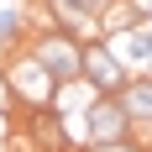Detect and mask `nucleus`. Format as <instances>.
<instances>
[{"mask_svg":"<svg viewBox=\"0 0 152 152\" xmlns=\"http://www.w3.org/2000/svg\"><path fill=\"white\" fill-rule=\"evenodd\" d=\"M137 26H142V31H152V0H147V5H137Z\"/></svg>","mask_w":152,"mask_h":152,"instance_id":"9d476101","label":"nucleus"},{"mask_svg":"<svg viewBox=\"0 0 152 152\" xmlns=\"http://www.w3.org/2000/svg\"><path fill=\"white\" fill-rule=\"evenodd\" d=\"M105 47L121 58V68L131 79H152V31L131 26V31H121V37H105Z\"/></svg>","mask_w":152,"mask_h":152,"instance_id":"423d86ee","label":"nucleus"},{"mask_svg":"<svg viewBox=\"0 0 152 152\" xmlns=\"http://www.w3.org/2000/svg\"><path fill=\"white\" fill-rule=\"evenodd\" d=\"M89 152H147V147H137V142H115V147H89Z\"/></svg>","mask_w":152,"mask_h":152,"instance_id":"9b49d317","label":"nucleus"},{"mask_svg":"<svg viewBox=\"0 0 152 152\" xmlns=\"http://www.w3.org/2000/svg\"><path fill=\"white\" fill-rule=\"evenodd\" d=\"M0 115L5 121L16 115V89H11V79H5V63H0Z\"/></svg>","mask_w":152,"mask_h":152,"instance_id":"1a4fd4ad","label":"nucleus"},{"mask_svg":"<svg viewBox=\"0 0 152 152\" xmlns=\"http://www.w3.org/2000/svg\"><path fill=\"white\" fill-rule=\"evenodd\" d=\"M31 31H37V21H31V5H0V47H21L31 42Z\"/></svg>","mask_w":152,"mask_h":152,"instance_id":"0eeeda50","label":"nucleus"},{"mask_svg":"<svg viewBox=\"0 0 152 152\" xmlns=\"http://www.w3.org/2000/svg\"><path fill=\"white\" fill-rule=\"evenodd\" d=\"M84 84H89L100 100H121V94L131 89V74L121 68V58H115L105 42H94V47H84Z\"/></svg>","mask_w":152,"mask_h":152,"instance_id":"20e7f679","label":"nucleus"},{"mask_svg":"<svg viewBox=\"0 0 152 152\" xmlns=\"http://www.w3.org/2000/svg\"><path fill=\"white\" fill-rule=\"evenodd\" d=\"M5 79H11V89H16V105H26V110H47V105H53V94H58L53 74L31 58L26 47H21L16 58H5Z\"/></svg>","mask_w":152,"mask_h":152,"instance_id":"f03ea898","label":"nucleus"},{"mask_svg":"<svg viewBox=\"0 0 152 152\" xmlns=\"http://www.w3.org/2000/svg\"><path fill=\"white\" fill-rule=\"evenodd\" d=\"M26 53L42 63L47 74H53V84H58V89L84 79V42H74V37H68V31H58L53 21H37V31H31Z\"/></svg>","mask_w":152,"mask_h":152,"instance_id":"f257e3e1","label":"nucleus"},{"mask_svg":"<svg viewBox=\"0 0 152 152\" xmlns=\"http://www.w3.org/2000/svg\"><path fill=\"white\" fill-rule=\"evenodd\" d=\"M126 115H131V126L137 121H152V79H131V89L121 94Z\"/></svg>","mask_w":152,"mask_h":152,"instance_id":"6e6552de","label":"nucleus"},{"mask_svg":"<svg viewBox=\"0 0 152 152\" xmlns=\"http://www.w3.org/2000/svg\"><path fill=\"white\" fill-rule=\"evenodd\" d=\"M47 21L58 31H68L74 42H84V47L105 42V31H100V0H47Z\"/></svg>","mask_w":152,"mask_h":152,"instance_id":"7ed1b4c3","label":"nucleus"},{"mask_svg":"<svg viewBox=\"0 0 152 152\" xmlns=\"http://www.w3.org/2000/svg\"><path fill=\"white\" fill-rule=\"evenodd\" d=\"M84 126H89V147H115V142H131V115H126L121 100H94L89 115H84Z\"/></svg>","mask_w":152,"mask_h":152,"instance_id":"39448f33","label":"nucleus"}]
</instances>
